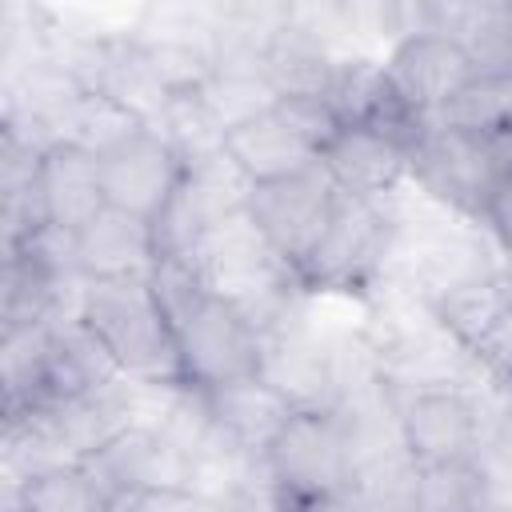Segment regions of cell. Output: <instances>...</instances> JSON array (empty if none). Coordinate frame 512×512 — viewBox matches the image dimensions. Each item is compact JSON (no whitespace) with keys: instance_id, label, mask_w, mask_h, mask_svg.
Returning a JSON list of instances; mask_svg holds the SVG:
<instances>
[{"instance_id":"83f0119b","label":"cell","mask_w":512,"mask_h":512,"mask_svg":"<svg viewBox=\"0 0 512 512\" xmlns=\"http://www.w3.org/2000/svg\"><path fill=\"white\" fill-rule=\"evenodd\" d=\"M4 512H28V508H20V504H8V508H4Z\"/></svg>"},{"instance_id":"5b68a950","label":"cell","mask_w":512,"mask_h":512,"mask_svg":"<svg viewBox=\"0 0 512 512\" xmlns=\"http://www.w3.org/2000/svg\"><path fill=\"white\" fill-rule=\"evenodd\" d=\"M388 404L396 416L400 444L412 464H440V460H464L476 456L488 428L492 412L476 384H416V388H396L388 384Z\"/></svg>"},{"instance_id":"30bf717a","label":"cell","mask_w":512,"mask_h":512,"mask_svg":"<svg viewBox=\"0 0 512 512\" xmlns=\"http://www.w3.org/2000/svg\"><path fill=\"white\" fill-rule=\"evenodd\" d=\"M80 464L116 500V508L156 488H188V456L172 448L160 432L140 428V424L124 428L120 436H112L104 448H96Z\"/></svg>"},{"instance_id":"8fae6325","label":"cell","mask_w":512,"mask_h":512,"mask_svg":"<svg viewBox=\"0 0 512 512\" xmlns=\"http://www.w3.org/2000/svg\"><path fill=\"white\" fill-rule=\"evenodd\" d=\"M76 264L84 280H152L160 268L156 224L120 208H104L76 232Z\"/></svg>"},{"instance_id":"9c48e42d","label":"cell","mask_w":512,"mask_h":512,"mask_svg":"<svg viewBox=\"0 0 512 512\" xmlns=\"http://www.w3.org/2000/svg\"><path fill=\"white\" fill-rule=\"evenodd\" d=\"M384 76L416 116L432 120L480 72L456 40H448L440 32H408V36L392 40V48L384 56Z\"/></svg>"},{"instance_id":"5bb4252c","label":"cell","mask_w":512,"mask_h":512,"mask_svg":"<svg viewBox=\"0 0 512 512\" xmlns=\"http://www.w3.org/2000/svg\"><path fill=\"white\" fill-rule=\"evenodd\" d=\"M36 184H40V200H44V212H48L52 228L80 232L92 216H100L108 208L100 156H92L76 144L56 140L40 160Z\"/></svg>"},{"instance_id":"8992f818","label":"cell","mask_w":512,"mask_h":512,"mask_svg":"<svg viewBox=\"0 0 512 512\" xmlns=\"http://www.w3.org/2000/svg\"><path fill=\"white\" fill-rule=\"evenodd\" d=\"M408 156H412V180L420 184V192L476 224H484V212L496 188L508 180L480 136L452 132L432 120Z\"/></svg>"},{"instance_id":"ac0fdd59","label":"cell","mask_w":512,"mask_h":512,"mask_svg":"<svg viewBox=\"0 0 512 512\" xmlns=\"http://www.w3.org/2000/svg\"><path fill=\"white\" fill-rule=\"evenodd\" d=\"M204 396L212 408V424L252 456H264L268 444L276 440V432L284 428V420L292 416V404L260 376L212 388Z\"/></svg>"},{"instance_id":"ffe728a7","label":"cell","mask_w":512,"mask_h":512,"mask_svg":"<svg viewBox=\"0 0 512 512\" xmlns=\"http://www.w3.org/2000/svg\"><path fill=\"white\" fill-rule=\"evenodd\" d=\"M12 492H16L12 504L28 512H120L116 500L96 484V476L84 464H60L36 472L20 480Z\"/></svg>"},{"instance_id":"d4e9b609","label":"cell","mask_w":512,"mask_h":512,"mask_svg":"<svg viewBox=\"0 0 512 512\" xmlns=\"http://www.w3.org/2000/svg\"><path fill=\"white\" fill-rule=\"evenodd\" d=\"M276 108H280V116H284L316 152H324V148L340 136V128H344V120H340V112L332 108L328 96H288V100H280Z\"/></svg>"},{"instance_id":"7a4b0ae2","label":"cell","mask_w":512,"mask_h":512,"mask_svg":"<svg viewBox=\"0 0 512 512\" xmlns=\"http://www.w3.org/2000/svg\"><path fill=\"white\" fill-rule=\"evenodd\" d=\"M76 316L104 344L124 380L184 384L176 328L152 280H88Z\"/></svg>"},{"instance_id":"3957f363","label":"cell","mask_w":512,"mask_h":512,"mask_svg":"<svg viewBox=\"0 0 512 512\" xmlns=\"http://www.w3.org/2000/svg\"><path fill=\"white\" fill-rule=\"evenodd\" d=\"M360 468V444L344 408H292L284 428L264 452L280 512L332 492H352Z\"/></svg>"},{"instance_id":"e0dca14e","label":"cell","mask_w":512,"mask_h":512,"mask_svg":"<svg viewBox=\"0 0 512 512\" xmlns=\"http://www.w3.org/2000/svg\"><path fill=\"white\" fill-rule=\"evenodd\" d=\"M336 68H340V52L328 40H320L316 32L300 28L292 16L276 28V36L268 40V52H264V76L280 92V100L328 96L336 84Z\"/></svg>"},{"instance_id":"9a60e30c","label":"cell","mask_w":512,"mask_h":512,"mask_svg":"<svg viewBox=\"0 0 512 512\" xmlns=\"http://www.w3.org/2000/svg\"><path fill=\"white\" fill-rule=\"evenodd\" d=\"M432 316L468 356H476L496 336V328L512 316V264H496L456 284L432 304Z\"/></svg>"},{"instance_id":"6da1fadb","label":"cell","mask_w":512,"mask_h":512,"mask_svg":"<svg viewBox=\"0 0 512 512\" xmlns=\"http://www.w3.org/2000/svg\"><path fill=\"white\" fill-rule=\"evenodd\" d=\"M152 284L176 328L184 384L212 392L260 376V328L240 304L208 292L188 260H160Z\"/></svg>"},{"instance_id":"7c38bea8","label":"cell","mask_w":512,"mask_h":512,"mask_svg":"<svg viewBox=\"0 0 512 512\" xmlns=\"http://www.w3.org/2000/svg\"><path fill=\"white\" fill-rule=\"evenodd\" d=\"M320 164L336 188L356 200H392L400 196L404 180H412L408 148L360 124H344L340 136L320 152Z\"/></svg>"},{"instance_id":"4316f807","label":"cell","mask_w":512,"mask_h":512,"mask_svg":"<svg viewBox=\"0 0 512 512\" xmlns=\"http://www.w3.org/2000/svg\"><path fill=\"white\" fill-rule=\"evenodd\" d=\"M284 512H356L352 504V492H332V496H312V500H300Z\"/></svg>"},{"instance_id":"7402d4cb","label":"cell","mask_w":512,"mask_h":512,"mask_svg":"<svg viewBox=\"0 0 512 512\" xmlns=\"http://www.w3.org/2000/svg\"><path fill=\"white\" fill-rule=\"evenodd\" d=\"M508 120H512V72H480L432 116V124L468 136H488Z\"/></svg>"},{"instance_id":"ba28073f","label":"cell","mask_w":512,"mask_h":512,"mask_svg":"<svg viewBox=\"0 0 512 512\" xmlns=\"http://www.w3.org/2000/svg\"><path fill=\"white\" fill-rule=\"evenodd\" d=\"M184 172H188L184 156L156 128H144L132 140H124L120 148L100 156L108 208L132 212L140 220H156L172 204Z\"/></svg>"},{"instance_id":"cb8c5ba5","label":"cell","mask_w":512,"mask_h":512,"mask_svg":"<svg viewBox=\"0 0 512 512\" xmlns=\"http://www.w3.org/2000/svg\"><path fill=\"white\" fill-rule=\"evenodd\" d=\"M200 96L212 108V116L224 124V132L264 116L280 104V92L268 84L264 72H216Z\"/></svg>"},{"instance_id":"d6986e66","label":"cell","mask_w":512,"mask_h":512,"mask_svg":"<svg viewBox=\"0 0 512 512\" xmlns=\"http://www.w3.org/2000/svg\"><path fill=\"white\" fill-rule=\"evenodd\" d=\"M416 508L420 512H496V488L480 456L416 464Z\"/></svg>"},{"instance_id":"4fadbf2b","label":"cell","mask_w":512,"mask_h":512,"mask_svg":"<svg viewBox=\"0 0 512 512\" xmlns=\"http://www.w3.org/2000/svg\"><path fill=\"white\" fill-rule=\"evenodd\" d=\"M416 32L456 40L476 72H512V4H416Z\"/></svg>"},{"instance_id":"44dd1931","label":"cell","mask_w":512,"mask_h":512,"mask_svg":"<svg viewBox=\"0 0 512 512\" xmlns=\"http://www.w3.org/2000/svg\"><path fill=\"white\" fill-rule=\"evenodd\" d=\"M144 128H148V124H144L136 112H128L120 100H112V96L88 88V92L72 104V112L64 116L56 140L76 144V148H84V152H92V156H104V152L120 148L124 140H132V136L144 132Z\"/></svg>"},{"instance_id":"603a6c76","label":"cell","mask_w":512,"mask_h":512,"mask_svg":"<svg viewBox=\"0 0 512 512\" xmlns=\"http://www.w3.org/2000/svg\"><path fill=\"white\" fill-rule=\"evenodd\" d=\"M148 128H156V132L184 156V164H192V160H200V156H212V152H224V136H228L224 124L212 116V108L204 104L200 92H192V96H172L168 108L160 112V120L148 124Z\"/></svg>"},{"instance_id":"2e32d148","label":"cell","mask_w":512,"mask_h":512,"mask_svg":"<svg viewBox=\"0 0 512 512\" xmlns=\"http://www.w3.org/2000/svg\"><path fill=\"white\" fill-rule=\"evenodd\" d=\"M224 152L236 160V168L252 184H276L320 164V152L280 116V108L232 128L224 136Z\"/></svg>"},{"instance_id":"277c9868","label":"cell","mask_w":512,"mask_h":512,"mask_svg":"<svg viewBox=\"0 0 512 512\" xmlns=\"http://www.w3.org/2000/svg\"><path fill=\"white\" fill-rule=\"evenodd\" d=\"M396 200V196H392ZM392 200L340 196V208L300 268V284L312 296H356L364 300L388 272L400 240V216Z\"/></svg>"},{"instance_id":"484cf974","label":"cell","mask_w":512,"mask_h":512,"mask_svg":"<svg viewBox=\"0 0 512 512\" xmlns=\"http://www.w3.org/2000/svg\"><path fill=\"white\" fill-rule=\"evenodd\" d=\"M484 228L496 236L504 260L512 264V176L496 188V196H492V204H488V212H484Z\"/></svg>"},{"instance_id":"52a82bcc","label":"cell","mask_w":512,"mask_h":512,"mask_svg":"<svg viewBox=\"0 0 512 512\" xmlns=\"http://www.w3.org/2000/svg\"><path fill=\"white\" fill-rule=\"evenodd\" d=\"M340 196L344 192L324 172V164H312L308 172H296L288 180L256 184L252 200H248V216L268 236L276 256L300 276L304 260L312 256V248L328 232V224L340 208Z\"/></svg>"},{"instance_id":"f1b7e54d","label":"cell","mask_w":512,"mask_h":512,"mask_svg":"<svg viewBox=\"0 0 512 512\" xmlns=\"http://www.w3.org/2000/svg\"><path fill=\"white\" fill-rule=\"evenodd\" d=\"M504 388H508V396H512V376H508V384H504Z\"/></svg>"}]
</instances>
